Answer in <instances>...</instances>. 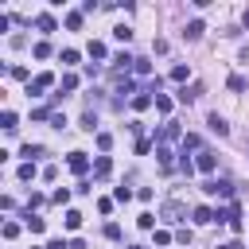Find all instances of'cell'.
Wrapping results in <instances>:
<instances>
[{
	"label": "cell",
	"instance_id": "obj_38",
	"mask_svg": "<svg viewBox=\"0 0 249 249\" xmlns=\"http://www.w3.org/2000/svg\"><path fill=\"white\" fill-rule=\"evenodd\" d=\"M43 249H70V245H66V241H62V237H54V241H47V245H43Z\"/></svg>",
	"mask_w": 249,
	"mask_h": 249
},
{
	"label": "cell",
	"instance_id": "obj_34",
	"mask_svg": "<svg viewBox=\"0 0 249 249\" xmlns=\"http://www.w3.org/2000/svg\"><path fill=\"white\" fill-rule=\"evenodd\" d=\"M31 121H51V109H31Z\"/></svg>",
	"mask_w": 249,
	"mask_h": 249
},
{
	"label": "cell",
	"instance_id": "obj_30",
	"mask_svg": "<svg viewBox=\"0 0 249 249\" xmlns=\"http://www.w3.org/2000/svg\"><path fill=\"white\" fill-rule=\"evenodd\" d=\"M62 89H66V93L78 89V78H74V74H62Z\"/></svg>",
	"mask_w": 249,
	"mask_h": 249
},
{
	"label": "cell",
	"instance_id": "obj_33",
	"mask_svg": "<svg viewBox=\"0 0 249 249\" xmlns=\"http://www.w3.org/2000/svg\"><path fill=\"white\" fill-rule=\"evenodd\" d=\"M171 82H187V66H175L171 70Z\"/></svg>",
	"mask_w": 249,
	"mask_h": 249
},
{
	"label": "cell",
	"instance_id": "obj_28",
	"mask_svg": "<svg viewBox=\"0 0 249 249\" xmlns=\"http://www.w3.org/2000/svg\"><path fill=\"white\" fill-rule=\"evenodd\" d=\"M105 237H109V241H121V226L109 222V226H105Z\"/></svg>",
	"mask_w": 249,
	"mask_h": 249
},
{
	"label": "cell",
	"instance_id": "obj_21",
	"mask_svg": "<svg viewBox=\"0 0 249 249\" xmlns=\"http://www.w3.org/2000/svg\"><path fill=\"white\" fill-rule=\"evenodd\" d=\"M27 230H31V233H43V230H47V222H43V218H31V214H27Z\"/></svg>",
	"mask_w": 249,
	"mask_h": 249
},
{
	"label": "cell",
	"instance_id": "obj_13",
	"mask_svg": "<svg viewBox=\"0 0 249 249\" xmlns=\"http://www.w3.org/2000/svg\"><path fill=\"white\" fill-rule=\"evenodd\" d=\"M226 86H230L233 93H241V89L249 86V78H245V74H230V82H226Z\"/></svg>",
	"mask_w": 249,
	"mask_h": 249
},
{
	"label": "cell",
	"instance_id": "obj_24",
	"mask_svg": "<svg viewBox=\"0 0 249 249\" xmlns=\"http://www.w3.org/2000/svg\"><path fill=\"white\" fill-rule=\"evenodd\" d=\"M89 58H105V43L93 39V43H89Z\"/></svg>",
	"mask_w": 249,
	"mask_h": 249
},
{
	"label": "cell",
	"instance_id": "obj_29",
	"mask_svg": "<svg viewBox=\"0 0 249 249\" xmlns=\"http://www.w3.org/2000/svg\"><path fill=\"white\" fill-rule=\"evenodd\" d=\"M62 62H66V66H74V62H78V51H74V47H66V51H62Z\"/></svg>",
	"mask_w": 249,
	"mask_h": 249
},
{
	"label": "cell",
	"instance_id": "obj_5",
	"mask_svg": "<svg viewBox=\"0 0 249 249\" xmlns=\"http://www.w3.org/2000/svg\"><path fill=\"white\" fill-rule=\"evenodd\" d=\"M171 140H183V132H179V124H175V121H167V124L160 128V144H171Z\"/></svg>",
	"mask_w": 249,
	"mask_h": 249
},
{
	"label": "cell",
	"instance_id": "obj_35",
	"mask_svg": "<svg viewBox=\"0 0 249 249\" xmlns=\"http://www.w3.org/2000/svg\"><path fill=\"white\" fill-rule=\"evenodd\" d=\"M109 144H113V136H109V132H97V148H101V152H105V148H109Z\"/></svg>",
	"mask_w": 249,
	"mask_h": 249
},
{
	"label": "cell",
	"instance_id": "obj_20",
	"mask_svg": "<svg viewBox=\"0 0 249 249\" xmlns=\"http://www.w3.org/2000/svg\"><path fill=\"white\" fill-rule=\"evenodd\" d=\"M82 226V214L78 210H66V230H78Z\"/></svg>",
	"mask_w": 249,
	"mask_h": 249
},
{
	"label": "cell",
	"instance_id": "obj_17",
	"mask_svg": "<svg viewBox=\"0 0 249 249\" xmlns=\"http://www.w3.org/2000/svg\"><path fill=\"white\" fill-rule=\"evenodd\" d=\"M156 160H160L163 167H171V148H167V144H156Z\"/></svg>",
	"mask_w": 249,
	"mask_h": 249
},
{
	"label": "cell",
	"instance_id": "obj_12",
	"mask_svg": "<svg viewBox=\"0 0 249 249\" xmlns=\"http://www.w3.org/2000/svg\"><path fill=\"white\" fill-rule=\"evenodd\" d=\"M187 152H202V140H198L195 132H187V136H183V156H187Z\"/></svg>",
	"mask_w": 249,
	"mask_h": 249
},
{
	"label": "cell",
	"instance_id": "obj_26",
	"mask_svg": "<svg viewBox=\"0 0 249 249\" xmlns=\"http://www.w3.org/2000/svg\"><path fill=\"white\" fill-rule=\"evenodd\" d=\"M23 156H27V163H31L35 156H43V148H39V144H23Z\"/></svg>",
	"mask_w": 249,
	"mask_h": 249
},
{
	"label": "cell",
	"instance_id": "obj_16",
	"mask_svg": "<svg viewBox=\"0 0 249 249\" xmlns=\"http://www.w3.org/2000/svg\"><path fill=\"white\" fill-rule=\"evenodd\" d=\"M82 128H86V132H93V128H97V113H93V109H86V113H82Z\"/></svg>",
	"mask_w": 249,
	"mask_h": 249
},
{
	"label": "cell",
	"instance_id": "obj_15",
	"mask_svg": "<svg viewBox=\"0 0 249 249\" xmlns=\"http://www.w3.org/2000/svg\"><path fill=\"white\" fill-rule=\"evenodd\" d=\"M198 93H202V86H191V89H187V86H183V89H179V101H183V105H187V101H195V97H198Z\"/></svg>",
	"mask_w": 249,
	"mask_h": 249
},
{
	"label": "cell",
	"instance_id": "obj_1",
	"mask_svg": "<svg viewBox=\"0 0 249 249\" xmlns=\"http://www.w3.org/2000/svg\"><path fill=\"white\" fill-rule=\"evenodd\" d=\"M202 191H206V195H218V198H230V195H233V183H230V179H210Z\"/></svg>",
	"mask_w": 249,
	"mask_h": 249
},
{
	"label": "cell",
	"instance_id": "obj_25",
	"mask_svg": "<svg viewBox=\"0 0 249 249\" xmlns=\"http://www.w3.org/2000/svg\"><path fill=\"white\" fill-rule=\"evenodd\" d=\"M156 109H160V113H171V97H163V93H156Z\"/></svg>",
	"mask_w": 249,
	"mask_h": 249
},
{
	"label": "cell",
	"instance_id": "obj_6",
	"mask_svg": "<svg viewBox=\"0 0 249 249\" xmlns=\"http://www.w3.org/2000/svg\"><path fill=\"white\" fill-rule=\"evenodd\" d=\"M214 163H218V160H214V152H210V148H202V152H198V160H195V167H198V171H214Z\"/></svg>",
	"mask_w": 249,
	"mask_h": 249
},
{
	"label": "cell",
	"instance_id": "obj_4",
	"mask_svg": "<svg viewBox=\"0 0 249 249\" xmlns=\"http://www.w3.org/2000/svg\"><path fill=\"white\" fill-rule=\"evenodd\" d=\"M163 218H167V222H183V218H187V206H183V202H163Z\"/></svg>",
	"mask_w": 249,
	"mask_h": 249
},
{
	"label": "cell",
	"instance_id": "obj_7",
	"mask_svg": "<svg viewBox=\"0 0 249 249\" xmlns=\"http://www.w3.org/2000/svg\"><path fill=\"white\" fill-rule=\"evenodd\" d=\"M109 171H113V160H109V156H97V160H93V175H97V179H109Z\"/></svg>",
	"mask_w": 249,
	"mask_h": 249
},
{
	"label": "cell",
	"instance_id": "obj_37",
	"mask_svg": "<svg viewBox=\"0 0 249 249\" xmlns=\"http://www.w3.org/2000/svg\"><path fill=\"white\" fill-rule=\"evenodd\" d=\"M19 179H35V163H23L19 167Z\"/></svg>",
	"mask_w": 249,
	"mask_h": 249
},
{
	"label": "cell",
	"instance_id": "obj_40",
	"mask_svg": "<svg viewBox=\"0 0 249 249\" xmlns=\"http://www.w3.org/2000/svg\"><path fill=\"white\" fill-rule=\"evenodd\" d=\"M241 19H245V27H249V8H245V16H241Z\"/></svg>",
	"mask_w": 249,
	"mask_h": 249
},
{
	"label": "cell",
	"instance_id": "obj_32",
	"mask_svg": "<svg viewBox=\"0 0 249 249\" xmlns=\"http://www.w3.org/2000/svg\"><path fill=\"white\" fill-rule=\"evenodd\" d=\"M16 233H19V222H4V237H8V241H12V237H16Z\"/></svg>",
	"mask_w": 249,
	"mask_h": 249
},
{
	"label": "cell",
	"instance_id": "obj_18",
	"mask_svg": "<svg viewBox=\"0 0 249 249\" xmlns=\"http://www.w3.org/2000/svg\"><path fill=\"white\" fill-rule=\"evenodd\" d=\"M82 16H86L82 8H78V12H70V16H66V27H70V31H78V27H82Z\"/></svg>",
	"mask_w": 249,
	"mask_h": 249
},
{
	"label": "cell",
	"instance_id": "obj_11",
	"mask_svg": "<svg viewBox=\"0 0 249 249\" xmlns=\"http://www.w3.org/2000/svg\"><path fill=\"white\" fill-rule=\"evenodd\" d=\"M206 124H210V128H214L218 136H230V124H226V121H222L218 113H210V121H206Z\"/></svg>",
	"mask_w": 249,
	"mask_h": 249
},
{
	"label": "cell",
	"instance_id": "obj_9",
	"mask_svg": "<svg viewBox=\"0 0 249 249\" xmlns=\"http://www.w3.org/2000/svg\"><path fill=\"white\" fill-rule=\"evenodd\" d=\"M35 27H39V31H54V16H51V12H39V16H35Z\"/></svg>",
	"mask_w": 249,
	"mask_h": 249
},
{
	"label": "cell",
	"instance_id": "obj_23",
	"mask_svg": "<svg viewBox=\"0 0 249 249\" xmlns=\"http://www.w3.org/2000/svg\"><path fill=\"white\" fill-rule=\"evenodd\" d=\"M35 58H51V43H47V39L35 43Z\"/></svg>",
	"mask_w": 249,
	"mask_h": 249
},
{
	"label": "cell",
	"instance_id": "obj_2",
	"mask_svg": "<svg viewBox=\"0 0 249 249\" xmlns=\"http://www.w3.org/2000/svg\"><path fill=\"white\" fill-rule=\"evenodd\" d=\"M51 86H54V74L43 70V74H35V82L27 86V93H43V89H51Z\"/></svg>",
	"mask_w": 249,
	"mask_h": 249
},
{
	"label": "cell",
	"instance_id": "obj_3",
	"mask_svg": "<svg viewBox=\"0 0 249 249\" xmlns=\"http://www.w3.org/2000/svg\"><path fill=\"white\" fill-rule=\"evenodd\" d=\"M66 163H70V171H74V175H86V171H89V156H86V152H70V160H66Z\"/></svg>",
	"mask_w": 249,
	"mask_h": 249
},
{
	"label": "cell",
	"instance_id": "obj_36",
	"mask_svg": "<svg viewBox=\"0 0 249 249\" xmlns=\"http://www.w3.org/2000/svg\"><path fill=\"white\" fill-rule=\"evenodd\" d=\"M179 171H183V175H195V163H191V160L183 156V160H179Z\"/></svg>",
	"mask_w": 249,
	"mask_h": 249
},
{
	"label": "cell",
	"instance_id": "obj_31",
	"mask_svg": "<svg viewBox=\"0 0 249 249\" xmlns=\"http://www.w3.org/2000/svg\"><path fill=\"white\" fill-rule=\"evenodd\" d=\"M113 198H117V202H128V198H132V191H128V187H117V191H113Z\"/></svg>",
	"mask_w": 249,
	"mask_h": 249
},
{
	"label": "cell",
	"instance_id": "obj_19",
	"mask_svg": "<svg viewBox=\"0 0 249 249\" xmlns=\"http://www.w3.org/2000/svg\"><path fill=\"white\" fill-rule=\"evenodd\" d=\"M132 70H136L140 78H148V74H152V62H148V58H136V66H132Z\"/></svg>",
	"mask_w": 249,
	"mask_h": 249
},
{
	"label": "cell",
	"instance_id": "obj_22",
	"mask_svg": "<svg viewBox=\"0 0 249 249\" xmlns=\"http://www.w3.org/2000/svg\"><path fill=\"white\" fill-rule=\"evenodd\" d=\"M113 35H117L121 43H128V39H132V27H124V23H121V27H113Z\"/></svg>",
	"mask_w": 249,
	"mask_h": 249
},
{
	"label": "cell",
	"instance_id": "obj_14",
	"mask_svg": "<svg viewBox=\"0 0 249 249\" xmlns=\"http://www.w3.org/2000/svg\"><path fill=\"white\" fill-rule=\"evenodd\" d=\"M202 31H206V27H202V19H191V23H187V31H183V35H187V39H198V35H202Z\"/></svg>",
	"mask_w": 249,
	"mask_h": 249
},
{
	"label": "cell",
	"instance_id": "obj_8",
	"mask_svg": "<svg viewBox=\"0 0 249 249\" xmlns=\"http://www.w3.org/2000/svg\"><path fill=\"white\" fill-rule=\"evenodd\" d=\"M191 218H195L198 226H206V222H218V214H214L210 206H195V214H191Z\"/></svg>",
	"mask_w": 249,
	"mask_h": 249
},
{
	"label": "cell",
	"instance_id": "obj_27",
	"mask_svg": "<svg viewBox=\"0 0 249 249\" xmlns=\"http://www.w3.org/2000/svg\"><path fill=\"white\" fill-rule=\"evenodd\" d=\"M54 202L66 206V202H70V187H58V191H54Z\"/></svg>",
	"mask_w": 249,
	"mask_h": 249
},
{
	"label": "cell",
	"instance_id": "obj_10",
	"mask_svg": "<svg viewBox=\"0 0 249 249\" xmlns=\"http://www.w3.org/2000/svg\"><path fill=\"white\" fill-rule=\"evenodd\" d=\"M0 128H4V132H16V128H19V124H16V113H12V109H4V113H0Z\"/></svg>",
	"mask_w": 249,
	"mask_h": 249
},
{
	"label": "cell",
	"instance_id": "obj_39",
	"mask_svg": "<svg viewBox=\"0 0 249 249\" xmlns=\"http://www.w3.org/2000/svg\"><path fill=\"white\" fill-rule=\"evenodd\" d=\"M218 249H245L241 241H226V245H218Z\"/></svg>",
	"mask_w": 249,
	"mask_h": 249
}]
</instances>
